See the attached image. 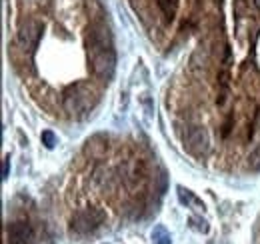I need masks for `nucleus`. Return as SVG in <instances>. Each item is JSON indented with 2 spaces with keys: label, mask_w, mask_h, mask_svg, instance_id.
Returning <instances> with one entry per match:
<instances>
[{
  "label": "nucleus",
  "mask_w": 260,
  "mask_h": 244,
  "mask_svg": "<svg viewBox=\"0 0 260 244\" xmlns=\"http://www.w3.org/2000/svg\"><path fill=\"white\" fill-rule=\"evenodd\" d=\"M86 52H88V66L92 74L100 80H110L116 70V50L106 24H90L86 32Z\"/></svg>",
  "instance_id": "f257e3e1"
},
{
  "label": "nucleus",
  "mask_w": 260,
  "mask_h": 244,
  "mask_svg": "<svg viewBox=\"0 0 260 244\" xmlns=\"http://www.w3.org/2000/svg\"><path fill=\"white\" fill-rule=\"evenodd\" d=\"M96 92L90 88V86H86L82 82L78 84H72L66 88V92H64V108L66 112H70L72 116H86V114H90L92 108L96 106Z\"/></svg>",
  "instance_id": "f03ea898"
},
{
  "label": "nucleus",
  "mask_w": 260,
  "mask_h": 244,
  "mask_svg": "<svg viewBox=\"0 0 260 244\" xmlns=\"http://www.w3.org/2000/svg\"><path fill=\"white\" fill-rule=\"evenodd\" d=\"M104 222H106V214L102 210H98V208H84V210H78L76 214L72 216L70 232L78 234V236H84V234L96 232Z\"/></svg>",
  "instance_id": "7ed1b4c3"
},
{
  "label": "nucleus",
  "mask_w": 260,
  "mask_h": 244,
  "mask_svg": "<svg viewBox=\"0 0 260 244\" xmlns=\"http://www.w3.org/2000/svg\"><path fill=\"white\" fill-rule=\"evenodd\" d=\"M182 142H184V148L194 156H202L208 148V138L202 126H188L182 136Z\"/></svg>",
  "instance_id": "20e7f679"
},
{
  "label": "nucleus",
  "mask_w": 260,
  "mask_h": 244,
  "mask_svg": "<svg viewBox=\"0 0 260 244\" xmlns=\"http://www.w3.org/2000/svg\"><path fill=\"white\" fill-rule=\"evenodd\" d=\"M34 240V228L28 220H16L8 224V242L10 244H30Z\"/></svg>",
  "instance_id": "39448f33"
},
{
  "label": "nucleus",
  "mask_w": 260,
  "mask_h": 244,
  "mask_svg": "<svg viewBox=\"0 0 260 244\" xmlns=\"http://www.w3.org/2000/svg\"><path fill=\"white\" fill-rule=\"evenodd\" d=\"M40 34H42V24L36 22V20H26L22 26H20V32H18V40L24 48H34L40 40Z\"/></svg>",
  "instance_id": "423d86ee"
},
{
  "label": "nucleus",
  "mask_w": 260,
  "mask_h": 244,
  "mask_svg": "<svg viewBox=\"0 0 260 244\" xmlns=\"http://www.w3.org/2000/svg\"><path fill=\"white\" fill-rule=\"evenodd\" d=\"M248 164H250V168L252 170H256V172H260V144L250 152V156H248Z\"/></svg>",
  "instance_id": "0eeeda50"
},
{
  "label": "nucleus",
  "mask_w": 260,
  "mask_h": 244,
  "mask_svg": "<svg viewBox=\"0 0 260 244\" xmlns=\"http://www.w3.org/2000/svg\"><path fill=\"white\" fill-rule=\"evenodd\" d=\"M178 194H180V200H182V202H188V204L192 202V204H196V206H204V204H202V202H200V200H198V198H196L190 190H184L182 186L178 188Z\"/></svg>",
  "instance_id": "6e6552de"
},
{
  "label": "nucleus",
  "mask_w": 260,
  "mask_h": 244,
  "mask_svg": "<svg viewBox=\"0 0 260 244\" xmlns=\"http://www.w3.org/2000/svg\"><path fill=\"white\" fill-rule=\"evenodd\" d=\"M152 238H154L156 244H170V234H168L164 228H156V230L152 232Z\"/></svg>",
  "instance_id": "1a4fd4ad"
},
{
  "label": "nucleus",
  "mask_w": 260,
  "mask_h": 244,
  "mask_svg": "<svg viewBox=\"0 0 260 244\" xmlns=\"http://www.w3.org/2000/svg\"><path fill=\"white\" fill-rule=\"evenodd\" d=\"M42 142L46 144V148H52L56 144V136L50 130H46V132H42Z\"/></svg>",
  "instance_id": "9d476101"
},
{
  "label": "nucleus",
  "mask_w": 260,
  "mask_h": 244,
  "mask_svg": "<svg viewBox=\"0 0 260 244\" xmlns=\"http://www.w3.org/2000/svg\"><path fill=\"white\" fill-rule=\"evenodd\" d=\"M8 164H10V158L4 160V168H2V178H8Z\"/></svg>",
  "instance_id": "9b49d317"
},
{
  "label": "nucleus",
  "mask_w": 260,
  "mask_h": 244,
  "mask_svg": "<svg viewBox=\"0 0 260 244\" xmlns=\"http://www.w3.org/2000/svg\"><path fill=\"white\" fill-rule=\"evenodd\" d=\"M256 4H258V6H260V0H256Z\"/></svg>",
  "instance_id": "f8f14e48"
}]
</instances>
